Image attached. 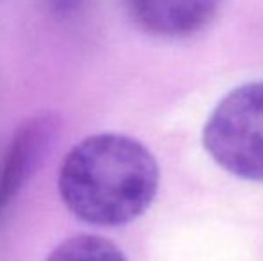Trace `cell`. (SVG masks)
<instances>
[{
	"label": "cell",
	"mask_w": 263,
	"mask_h": 261,
	"mask_svg": "<svg viewBox=\"0 0 263 261\" xmlns=\"http://www.w3.org/2000/svg\"><path fill=\"white\" fill-rule=\"evenodd\" d=\"M159 186V168L138 139L102 132L81 139L65 156L58 175L63 204L76 218L118 227L149 209Z\"/></svg>",
	"instance_id": "1"
},
{
	"label": "cell",
	"mask_w": 263,
	"mask_h": 261,
	"mask_svg": "<svg viewBox=\"0 0 263 261\" xmlns=\"http://www.w3.org/2000/svg\"><path fill=\"white\" fill-rule=\"evenodd\" d=\"M202 143L229 174L263 181V81L242 84L222 98L206 122Z\"/></svg>",
	"instance_id": "2"
},
{
	"label": "cell",
	"mask_w": 263,
	"mask_h": 261,
	"mask_svg": "<svg viewBox=\"0 0 263 261\" xmlns=\"http://www.w3.org/2000/svg\"><path fill=\"white\" fill-rule=\"evenodd\" d=\"M61 136V118L45 111L27 118L11 136L0 161V216L49 159Z\"/></svg>",
	"instance_id": "3"
},
{
	"label": "cell",
	"mask_w": 263,
	"mask_h": 261,
	"mask_svg": "<svg viewBox=\"0 0 263 261\" xmlns=\"http://www.w3.org/2000/svg\"><path fill=\"white\" fill-rule=\"evenodd\" d=\"M135 22L154 36L184 38L213 20L222 0H125Z\"/></svg>",
	"instance_id": "4"
},
{
	"label": "cell",
	"mask_w": 263,
	"mask_h": 261,
	"mask_svg": "<svg viewBox=\"0 0 263 261\" xmlns=\"http://www.w3.org/2000/svg\"><path fill=\"white\" fill-rule=\"evenodd\" d=\"M45 261H127V258L111 240L84 233L59 242Z\"/></svg>",
	"instance_id": "5"
},
{
	"label": "cell",
	"mask_w": 263,
	"mask_h": 261,
	"mask_svg": "<svg viewBox=\"0 0 263 261\" xmlns=\"http://www.w3.org/2000/svg\"><path fill=\"white\" fill-rule=\"evenodd\" d=\"M84 2H86V0H47L50 13H52L55 18L73 16V14L84 6Z\"/></svg>",
	"instance_id": "6"
}]
</instances>
